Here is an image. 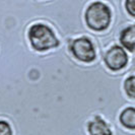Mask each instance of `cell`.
I'll list each match as a JSON object with an SVG mask.
<instances>
[{"label":"cell","instance_id":"6da1fadb","mask_svg":"<svg viewBox=\"0 0 135 135\" xmlns=\"http://www.w3.org/2000/svg\"><path fill=\"white\" fill-rule=\"evenodd\" d=\"M28 40L32 47L39 52L59 46V40L56 38L53 30L44 23H35L30 27Z\"/></svg>","mask_w":135,"mask_h":135},{"label":"cell","instance_id":"7a4b0ae2","mask_svg":"<svg viewBox=\"0 0 135 135\" xmlns=\"http://www.w3.org/2000/svg\"><path fill=\"white\" fill-rule=\"evenodd\" d=\"M112 12L108 5L101 1L93 2L85 11V21L88 27L95 32L107 30L111 23Z\"/></svg>","mask_w":135,"mask_h":135},{"label":"cell","instance_id":"3957f363","mask_svg":"<svg viewBox=\"0 0 135 135\" xmlns=\"http://www.w3.org/2000/svg\"><path fill=\"white\" fill-rule=\"evenodd\" d=\"M70 51L77 60L85 63L93 62L97 57L95 46L86 37H80L72 41Z\"/></svg>","mask_w":135,"mask_h":135},{"label":"cell","instance_id":"277c9868","mask_svg":"<svg viewBox=\"0 0 135 135\" xmlns=\"http://www.w3.org/2000/svg\"><path fill=\"white\" fill-rule=\"evenodd\" d=\"M104 61L109 69L113 71H118L127 65L128 56L121 46L115 45L105 54Z\"/></svg>","mask_w":135,"mask_h":135},{"label":"cell","instance_id":"5b68a950","mask_svg":"<svg viewBox=\"0 0 135 135\" xmlns=\"http://www.w3.org/2000/svg\"><path fill=\"white\" fill-rule=\"evenodd\" d=\"M88 130L89 135H112V131L108 124L99 116L88 122Z\"/></svg>","mask_w":135,"mask_h":135},{"label":"cell","instance_id":"8992f818","mask_svg":"<svg viewBox=\"0 0 135 135\" xmlns=\"http://www.w3.org/2000/svg\"><path fill=\"white\" fill-rule=\"evenodd\" d=\"M120 43L130 52L135 51V25L125 27L120 34Z\"/></svg>","mask_w":135,"mask_h":135},{"label":"cell","instance_id":"52a82bcc","mask_svg":"<svg viewBox=\"0 0 135 135\" xmlns=\"http://www.w3.org/2000/svg\"><path fill=\"white\" fill-rule=\"evenodd\" d=\"M121 124L128 129H135V108L129 107L120 114Z\"/></svg>","mask_w":135,"mask_h":135},{"label":"cell","instance_id":"ba28073f","mask_svg":"<svg viewBox=\"0 0 135 135\" xmlns=\"http://www.w3.org/2000/svg\"><path fill=\"white\" fill-rule=\"evenodd\" d=\"M124 88L128 97L135 99V76H129L124 82Z\"/></svg>","mask_w":135,"mask_h":135},{"label":"cell","instance_id":"9c48e42d","mask_svg":"<svg viewBox=\"0 0 135 135\" xmlns=\"http://www.w3.org/2000/svg\"><path fill=\"white\" fill-rule=\"evenodd\" d=\"M0 135H12L10 125L4 120H0Z\"/></svg>","mask_w":135,"mask_h":135},{"label":"cell","instance_id":"30bf717a","mask_svg":"<svg viewBox=\"0 0 135 135\" xmlns=\"http://www.w3.org/2000/svg\"><path fill=\"white\" fill-rule=\"evenodd\" d=\"M125 7H126L127 12L135 17V0H126Z\"/></svg>","mask_w":135,"mask_h":135}]
</instances>
